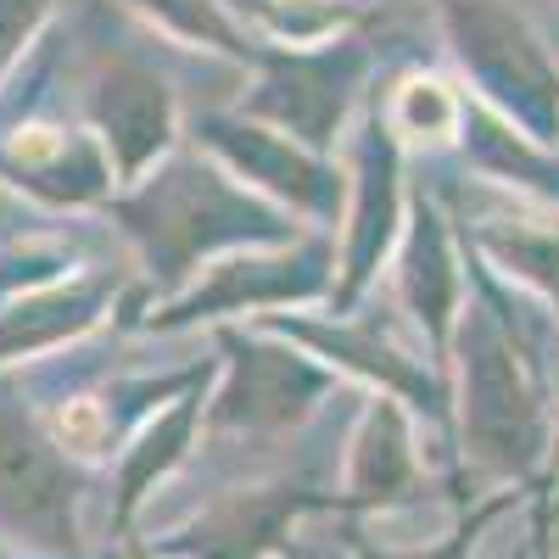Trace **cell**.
I'll return each instance as SVG.
<instances>
[{
	"label": "cell",
	"mask_w": 559,
	"mask_h": 559,
	"mask_svg": "<svg viewBox=\"0 0 559 559\" xmlns=\"http://www.w3.org/2000/svg\"><path fill=\"white\" fill-rule=\"evenodd\" d=\"M0 521L45 548H73V476L12 408H0Z\"/></svg>",
	"instance_id": "cell-1"
},
{
	"label": "cell",
	"mask_w": 559,
	"mask_h": 559,
	"mask_svg": "<svg viewBox=\"0 0 559 559\" xmlns=\"http://www.w3.org/2000/svg\"><path fill=\"white\" fill-rule=\"evenodd\" d=\"M313 503H324V498L297 492V487L292 492L286 487L280 492H241V498L207 509L185 537L163 543V554L168 559H269L280 543H286L292 521Z\"/></svg>",
	"instance_id": "cell-2"
},
{
	"label": "cell",
	"mask_w": 559,
	"mask_h": 559,
	"mask_svg": "<svg viewBox=\"0 0 559 559\" xmlns=\"http://www.w3.org/2000/svg\"><path fill=\"white\" fill-rule=\"evenodd\" d=\"M102 123H107V140L118 146V163L134 174L146 163L163 140H168V96L163 84L134 73V68H118L102 90Z\"/></svg>",
	"instance_id": "cell-3"
},
{
	"label": "cell",
	"mask_w": 559,
	"mask_h": 559,
	"mask_svg": "<svg viewBox=\"0 0 559 559\" xmlns=\"http://www.w3.org/2000/svg\"><path fill=\"white\" fill-rule=\"evenodd\" d=\"M414 476V459L403 448V431L392 408H376L369 414V431H364V448L353 459V503H381V498H397Z\"/></svg>",
	"instance_id": "cell-4"
},
{
	"label": "cell",
	"mask_w": 559,
	"mask_h": 559,
	"mask_svg": "<svg viewBox=\"0 0 559 559\" xmlns=\"http://www.w3.org/2000/svg\"><path fill=\"white\" fill-rule=\"evenodd\" d=\"M191 419H197V403H179L168 419H157V431L134 448V459L123 464V481H118V526L134 515V503L146 498V487H152V481L168 471V464L185 453L179 442H185V431H191Z\"/></svg>",
	"instance_id": "cell-5"
},
{
	"label": "cell",
	"mask_w": 559,
	"mask_h": 559,
	"mask_svg": "<svg viewBox=\"0 0 559 559\" xmlns=\"http://www.w3.org/2000/svg\"><path fill=\"white\" fill-rule=\"evenodd\" d=\"M392 118H397L403 134H419V129H426V134H448V129H453V102H448L442 84L414 79L403 96H397V112H392Z\"/></svg>",
	"instance_id": "cell-6"
},
{
	"label": "cell",
	"mask_w": 559,
	"mask_h": 559,
	"mask_svg": "<svg viewBox=\"0 0 559 559\" xmlns=\"http://www.w3.org/2000/svg\"><path fill=\"white\" fill-rule=\"evenodd\" d=\"M57 442L73 448V453H96L107 442V414L96 403H68L57 414Z\"/></svg>",
	"instance_id": "cell-7"
},
{
	"label": "cell",
	"mask_w": 559,
	"mask_h": 559,
	"mask_svg": "<svg viewBox=\"0 0 559 559\" xmlns=\"http://www.w3.org/2000/svg\"><path fill=\"white\" fill-rule=\"evenodd\" d=\"M45 12V0H0V57L34 28V17Z\"/></svg>",
	"instance_id": "cell-8"
}]
</instances>
